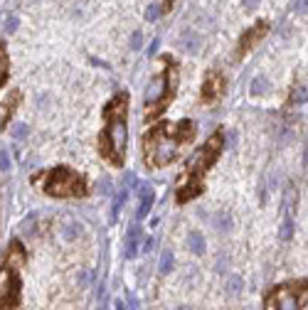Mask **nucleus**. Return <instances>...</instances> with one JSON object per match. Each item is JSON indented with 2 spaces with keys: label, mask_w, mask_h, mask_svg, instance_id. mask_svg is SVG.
<instances>
[{
  "label": "nucleus",
  "mask_w": 308,
  "mask_h": 310,
  "mask_svg": "<svg viewBox=\"0 0 308 310\" xmlns=\"http://www.w3.org/2000/svg\"><path fill=\"white\" fill-rule=\"evenodd\" d=\"M138 194H141V204H138V209H136V219L141 222V219L148 217V212H151V207H153V202H155V192H153L151 185L138 183Z\"/></svg>",
  "instance_id": "obj_11"
},
{
  "label": "nucleus",
  "mask_w": 308,
  "mask_h": 310,
  "mask_svg": "<svg viewBox=\"0 0 308 310\" xmlns=\"http://www.w3.org/2000/svg\"><path fill=\"white\" fill-rule=\"evenodd\" d=\"M308 306V278L284 281L274 286L266 298L264 310H304Z\"/></svg>",
  "instance_id": "obj_7"
},
{
  "label": "nucleus",
  "mask_w": 308,
  "mask_h": 310,
  "mask_svg": "<svg viewBox=\"0 0 308 310\" xmlns=\"http://www.w3.org/2000/svg\"><path fill=\"white\" fill-rule=\"evenodd\" d=\"M294 12H296V15H306L308 12V0H294Z\"/></svg>",
  "instance_id": "obj_30"
},
{
  "label": "nucleus",
  "mask_w": 308,
  "mask_h": 310,
  "mask_svg": "<svg viewBox=\"0 0 308 310\" xmlns=\"http://www.w3.org/2000/svg\"><path fill=\"white\" fill-rule=\"evenodd\" d=\"M35 224H37V214L30 212V214L20 222V234H22V237H35Z\"/></svg>",
  "instance_id": "obj_19"
},
{
  "label": "nucleus",
  "mask_w": 308,
  "mask_h": 310,
  "mask_svg": "<svg viewBox=\"0 0 308 310\" xmlns=\"http://www.w3.org/2000/svg\"><path fill=\"white\" fill-rule=\"evenodd\" d=\"M141 47H143V35H141V30H136L131 35V50H141Z\"/></svg>",
  "instance_id": "obj_28"
},
{
  "label": "nucleus",
  "mask_w": 308,
  "mask_h": 310,
  "mask_svg": "<svg viewBox=\"0 0 308 310\" xmlns=\"http://www.w3.org/2000/svg\"><path fill=\"white\" fill-rule=\"evenodd\" d=\"M242 288H244L242 278H239V276H232V278H230V283H227V291L234 296V293H242Z\"/></svg>",
  "instance_id": "obj_25"
},
{
  "label": "nucleus",
  "mask_w": 308,
  "mask_h": 310,
  "mask_svg": "<svg viewBox=\"0 0 308 310\" xmlns=\"http://www.w3.org/2000/svg\"><path fill=\"white\" fill-rule=\"evenodd\" d=\"M178 74H180L178 62H175L170 55H165V57H163V71L148 84L146 96H143V101H146L143 119H146V121H155V119L170 106V101H173L175 94H178Z\"/></svg>",
  "instance_id": "obj_4"
},
{
  "label": "nucleus",
  "mask_w": 308,
  "mask_h": 310,
  "mask_svg": "<svg viewBox=\"0 0 308 310\" xmlns=\"http://www.w3.org/2000/svg\"><path fill=\"white\" fill-rule=\"evenodd\" d=\"M138 247H141V229L138 224H131L123 239V256L126 258H136L138 256Z\"/></svg>",
  "instance_id": "obj_12"
},
{
  "label": "nucleus",
  "mask_w": 308,
  "mask_h": 310,
  "mask_svg": "<svg viewBox=\"0 0 308 310\" xmlns=\"http://www.w3.org/2000/svg\"><path fill=\"white\" fill-rule=\"evenodd\" d=\"M25 263V248L20 239H12L2 263H0V310H20V293H22V278L20 266Z\"/></svg>",
  "instance_id": "obj_5"
},
{
  "label": "nucleus",
  "mask_w": 308,
  "mask_h": 310,
  "mask_svg": "<svg viewBox=\"0 0 308 310\" xmlns=\"http://www.w3.org/2000/svg\"><path fill=\"white\" fill-rule=\"evenodd\" d=\"M104 128L99 130V155L114 165L121 168L126 160V145H128V94H114L106 106L101 109Z\"/></svg>",
  "instance_id": "obj_2"
},
{
  "label": "nucleus",
  "mask_w": 308,
  "mask_h": 310,
  "mask_svg": "<svg viewBox=\"0 0 308 310\" xmlns=\"http://www.w3.org/2000/svg\"><path fill=\"white\" fill-rule=\"evenodd\" d=\"M79 234H81V224L67 219V222H64V229H62V237H64V239H77Z\"/></svg>",
  "instance_id": "obj_22"
},
{
  "label": "nucleus",
  "mask_w": 308,
  "mask_h": 310,
  "mask_svg": "<svg viewBox=\"0 0 308 310\" xmlns=\"http://www.w3.org/2000/svg\"><path fill=\"white\" fill-rule=\"evenodd\" d=\"M15 30H17V17H15V15H10V17L5 20V32H7V35H12Z\"/></svg>",
  "instance_id": "obj_31"
},
{
  "label": "nucleus",
  "mask_w": 308,
  "mask_h": 310,
  "mask_svg": "<svg viewBox=\"0 0 308 310\" xmlns=\"http://www.w3.org/2000/svg\"><path fill=\"white\" fill-rule=\"evenodd\" d=\"M96 192H99V197H109V194H111V180H109V178H101L99 185H96Z\"/></svg>",
  "instance_id": "obj_26"
},
{
  "label": "nucleus",
  "mask_w": 308,
  "mask_h": 310,
  "mask_svg": "<svg viewBox=\"0 0 308 310\" xmlns=\"http://www.w3.org/2000/svg\"><path fill=\"white\" fill-rule=\"evenodd\" d=\"M20 99H22V94H20V91H12V94L7 96V101H5V109H2V116H0V128H5V125H7V121L12 119V114H15V109H17Z\"/></svg>",
  "instance_id": "obj_13"
},
{
  "label": "nucleus",
  "mask_w": 308,
  "mask_h": 310,
  "mask_svg": "<svg viewBox=\"0 0 308 310\" xmlns=\"http://www.w3.org/2000/svg\"><path fill=\"white\" fill-rule=\"evenodd\" d=\"M225 133L222 130H215L192 155L190 160L185 163L183 178H180V185L175 192V199L178 204H185L190 199H197L202 192H205V175L210 173V168L220 160L222 150H225Z\"/></svg>",
  "instance_id": "obj_3"
},
{
  "label": "nucleus",
  "mask_w": 308,
  "mask_h": 310,
  "mask_svg": "<svg viewBox=\"0 0 308 310\" xmlns=\"http://www.w3.org/2000/svg\"><path fill=\"white\" fill-rule=\"evenodd\" d=\"M10 170V155H7V150L2 148L0 150V173H7Z\"/></svg>",
  "instance_id": "obj_29"
},
{
  "label": "nucleus",
  "mask_w": 308,
  "mask_h": 310,
  "mask_svg": "<svg viewBox=\"0 0 308 310\" xmlns=\"http://www.w3.org/2000/svg\"><path fill=\"white\" fill-rule=\"evenodd\" d=\"M266 32H269V20H259V22H254L244 35L239 37V45H237V50H234V60H242L256 42H261V40L266 37Z\"/></svg>",
  "instance_id": "obj_10"
},
{
  "label": "nucleus",
  "mask_w": 308,
  "mask_h": 310,
  "mask_svg": "<svg viewBox=\"0 0 308 310\" xmlns=\"http://www.w3.org/2000/svg\"><path fill=\"white\" fill-rule=\"evenodd\" d=\"M225 89H227L225 74H222L220 69H210V71L205 74L202 86H200V99H202L205 104H215L217 99H222Z\"/></svg>",
  "instance_id": "obj_9"
},
{
  "label": "nucleus",
  "mask_w": 308,
  "mask_h": 310,
  "mask_svg": "<svg viewBox=\"0 0 308 310\" xmlns=\"http://www.w3.org/2000/svg\"><path fill=\"white\" fill-rule=\"evenodd\" d=\"M180 47H183L187 55H197V52H200V37H197L195 32H185Z\"/></svg>",
  "instance_id": "obj_18"
},
{
  "label": "nucleus",
  "mask_w": 308,
  "mask_h": 310,
  "mask_svg": "<svg viewBox=\"0 0 308 310\" xmlns=\"http://www.w3.org/2000/svg\"><path fill=\"white\" fill-rule=\"evenodd\" d=\"M187 247L192 253H197V256H202L205 251H207V244H205V237L200 234V232H190L187 234Z\"/></svg>",
  "instance_id": "obj_16"
},
{
  "label": "nucleus",
  "mask_w": 308,
  "mask_h": 310,
  "mask_svg": "<svg viewBox=\"0 0 308 310\" xmlns=\"http://www.w3.org/2000/svg\"><path fill=\"white\" fill-rule=\"evenodd\" d=\"M195 135H197V124L192 119H183L178 124L158 119V124H153L143 133L141 153H143L146 168L155 170V168L170 165L173 160H178L180 148L195 140Z\"/></svg>",
  "instance_id": "obj_1"
},
{
  "label": "nucleus",
  "mask_w": 308,
  "mask_h": 310,
  "mask_svg": "<svg viewBox=\"0 0 308 310\" xmlns=\"http://www.w3.org/2000/svg\"><path fill=\"white\" fill-rule=\"evenodd\" d=\"M173 2H175V0H165V7H170V5H173Z\"/></svg>",
  "instance_id": "obj_35"
},
{
  "label": "nucleus",
  "mask_w": 308,
  "mask_h": 310,
  "mask_svg": "<svg viewBox=\"0 0 308 310\" xmlns=\"http://www.w3.org/2000/svg\"><path fill=\"white\" fill-rule=\"evenodd\" d=\"M256 5H259V0H244V7H246V10H254Z\"/></svg>",
  "instance_id": "obj_33"
},
{
  "label": "nucleus",
  "mask_w": 308,
  "mask_h": 310,
  "mask_svg": "<svg viewBox=\"0 0 308 310\" xmlns=\"http://www.w3.org/2000/svg\"><path fill=\"white\" fill-rule=\"evenodd\" d=\"M306 101H308V84H296L294 91H291V104L301 106V104H306Z\"/></svg>",
  "instance_id": "obj_20"
},
{
  "label": "nucleus",
  "mask_w": 308,
  "mask_h": 310,
  "mask_svg": "<svg viewBox=\"0 0 308 310\" xmlns=\"http://www.w3.org/2000/svg\"><path fill=\"white\" fill-rule=\"evenodd\" d=\"M126 199H128V187L123 185L121 189L114 194V202H111V212H109V222H111V224H114V222H119V212L123 209Z\"/></svg>",
  "instance_id": "obj_14"
},
{
  "label": "nucleus",
  "mask_w": 308,
  "mask_h": 310,
  "mask_svg": "<svg viewBox=\"0 0 308 310\" xmlns=\"http://www.w3.org/2000/svg\"><path fill=\"white\" fill-rule=\"evenodd\" d=\"M215 229L230 232V229H232V217H230V214H217V217H215Z\"/></svg>",
  "instance_id": "obj_23"
},
{
  "label": "nucleus",
  "mask_w": 308,
  "mask_h": 310,
  "mask_svg": "<svg viewBox=\"0 0 308 310\" xmlns=\"http://www.w3.org/2000/svg\"><path fill=\"white\" fill-rule=\"evenodd\" d=\"M158 45H160V40H158V37H155V40H153V45H151V47H148V57H153V55H155V52H158Z\"/></svg>",
  "instance_id": "obj_32"
},
{
  "label": "nucleus",
  "mask_w": 308,
  "mask_h": 310,
  "mask_svg": "<svg viewBox=\"0 0 308 310\" xmlns=\"http://www.w3.org/2000/svg\"><path fill=\"white\" fill-rule=\"evenodd\" d=\"M296 207H299V192L296 187L289 185L284 197H281V224H279V239L281 242H291L294 239V217H296Z\"/></svg>",
  "instance_id": "obj_8"
},
{
  "label": "nucleus",
  "mask_w": 308,
  "mask_h": 310,
  "mask_svg": "<svg viewBox=\"0 0 308 310\" xmlns=\"http://www.w3.org/2000/svg\"><path fill=\"white\" fill-rule=\"evenodd\" d=\"M173 266H175V256H173L170 248H165V251L160 253V261H158V273H160V276H168V273L173 271Z\"/></svg>",
  "instance_id": "obj_17"
},
{
  "label": "nucleus",
  "mask_w": 308,
  "mask_h": 310,
  "mask_svg": "<svg viewBox=\"0 0 308 310\" xmlns=\"http://www.w3.org/2000/svg\"><path fill=\"white\" fill-rule=\"evenodd\" d=\"M27 133H30V125H25V124H17L12 128V138H15V140H25Z\"/></svg>",
  "instance_id": "obj_27"
},
{
  "label": "nucleus",
  "mask_w": 308,
  "mask_h": 310,
  "mask_svg": "<svg viewBox=\"0 0 308 310\" xmlns=\"http://www.w3.org/2000/svg\"><path fill=\"white\" fill-rule=\"evenodd\" d=\"M160 12H163V7H160L158 2H151L148 10H146V20H148V22H155V20L160 17Z\"/></svg>",
  "instance_id": "obj_24"
},
{
  "label": "nucleus",
  "mask_w": 308,
  "mask_h": 310,
  "mask_svg": "<svg viewBox=\"0 0 308 310\" xmlns=\"http://www.w3.org/2000/svg\"><path fill=\"white\" fill-rule=\"evenodd\" d=\"M114 310H126V306H123L121 298H116V303H114Z\"/></svg>",
  "instance_id": "obj_34"
},
{
  "label": "nucleus",
  "mask_w": 308,
  "mask_h": 310,
  "mask_svg": "<svg viewBox=\"0 0 308 310\" xmlns=\"http://www.w3.org/2000/svg\"><path fill=\"white\" fill-rule=\"evenodd\" d=\"M251 96H264L266 91H269V81H266V76H256L254 81H251Z\"/></svg>",
  "instance_id": "obj_21"
},
{
  "label": "nucleus",
  "mask_w": 308,
  "mask_h": 310,
  "mask_svg": "<svg viewBox=\"0 0 308 310\" xmlns=\"http://www.w3.org/2000/svg\"><path fill=\"white\" fill-rule=\"evenodd\" d=\"M32 183L40 185L45 194H50L55 199H81L89 194V185H86L84 175H79L69 165H57L52 170H45V173L35 175Z\"/></svg>",
  "instance_id": "obj_6"
},
{
  "label": "nucleus",
  "mask_w": 308,
  "mask_h": 310,
  "mask_svg": "<svg viewBox=\"0 0 308 310\" xmlns=\"http://www.w3.org/2000/svg\"><path fill=\"white\" fill-rule=\"evenodd\" d=\"M7 76H10V57H7V47H5V42L0 40V89L5 86Z\"/></svg>",
  "instance_id": "obj_15"
}]
</instances>
